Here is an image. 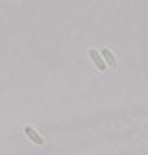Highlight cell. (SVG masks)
Wrapping results in <instances>:
<instances>
[{
	"instance_id": "obj_2",
	"label": "cell",
	"mask_w": 148,
	"mask_h": 155,
	"mask_svg": "<svg viewBox=\"0 0 148 155\" xmlns=\"http://www.w3.org/2000/svg\"><path fill=\"white\" fill-rule=\"evenodd\" d=\"M24 133L28 135V139H30L32 142H35L37 146H43V144H45V140H43V137H41V135H39V133H37V131H35L33 127H30V126H26V127H24Z\"/></svg>"
},
{
	"instance_id": "obj_1",
	"label": "cell",
	"mask_w": 148,
	"mask_h": 155,
	"mask_svg": "<svg viewBox=\"0 0 148 155\" xmlns=\"http://www.w3.org/2000/svg\"><path fill=\"white\" fill-rule=\"evenodd\" d=\"M89 57L92 59V63H95V67H96L98 70H106V63H104V59L100 57V52H98V50L91 48V50H89Z\"/></svg>"
},
{
	"instance_id": "obj_3",
	"label": "cell",
	"mask_w": 148,
	"mask_h": 155,
	"mask_svg": "<svg viewBox=\"0 0 148 155\" xmlns=\"http://www.w3.org/2000/svg\"><path fill=\"white\" fill-rule=\"evenodd\" d=\"M100 57H102V59H104L106 67H117V61H115V55L111 54V50L104 48V50L100 52Z\"/></svg>"
}]
</instances>
